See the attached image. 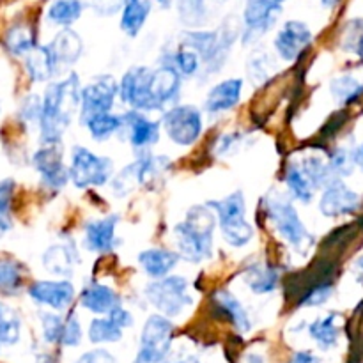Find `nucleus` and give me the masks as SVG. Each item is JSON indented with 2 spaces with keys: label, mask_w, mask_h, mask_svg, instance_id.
Returning a JSON list of instances; mask_svg holds the SVG:
<instances>
[{
  "label": "nucleus",
  "mask_w": 363,
  "mask_h": 363,
  "mask_svg": "<svg viewBox=\"0 0 363 363\" xmlns=\"http://www.w3.org/2000/svg\"><path fill=\"white\" fill-rule=\"evenodd\" d=\"M360 206V195L347 188L342 181L335 179L325 188L319 201V211L328 218L350 215Z\"/></svg>",
  "instance_id": "nucleus-19"
},
{
  "label": "nucleus",
  "mask_w": 363,
  "mask_h": 363,
  "mask_svg": "<svg viewBox=\"0 0 363 363\" xmlns=\"http://www.w3.org/2000/svg\"><path fill=\"white\" fill-rule=\"evenodd\" d=\"M357 266H358V268H360V269H362V272H363V257L360 259V261H358V262H357Z\"/></svg>",
  "instance_id": "nucleus-59"
},
{
  "label": "nucleus",
  "mask_w": 363,
  "mask_h": 363,
  "mask_svg": "<svg viewBox=\"0 0 363 363\" xmlns=\"http://www.w3.org/2000/svg\"><path fill=\"white\" fill-rule=\"evenodd\" d=\"M165 62L170 64V66L181 74V78L195 77V74L201 71L202 66L199 53L195 52L194 48H190V46L183 45V43H179V48H177L176 52L170 55V59L165 60Z\"/></svg>",
  "instance_id": "nucleus-33"
},
{
  "label": "nucleus",
  "mask_w": 363,
  "mask_h": 363,
  "mask_svg": "<svg viewBox=\"0 0 363 363\" xmlns=\"http://www.w3.org/2000/svg\"><path fill=\"white\" fill-rule=\"evenodd\" d=\"M333 294V286L330 284H321V286L314 287L311 293H307L303 296V300L300 301L301 307H319V305L326 303V301L332 298Z\"/></svg>",
  "instance_id": "nucleus-45"
},
{
  "label": "nucleus",
  "mask_w": 363,
  "mask_h": 363,
  "mask_svg": "<svg viewBox=\"0 0 363 363\" xmlns=\"http://www.w3.org/2000/svg\"><path fill=\"white\" fill-rule=\"evenodd\" d=\"M216 216L208 206H195L186 213L183 222L174 227L177 255L191 264L208 261L213 255V233Z\"/></svg>",
  "instance_id": "nucleus-2"
},
{
  "label": "nucleus",
  "mask_w": 363,
  "mask_h": 363,
  "mask_svg": "<svg viewBox=\"0 0 363 363\" xmlns=\"http://www.w3.org/2000/svg\"><path fill=\"white\" fill-rule=\"evenodd\" d=\"M119 216L108 215L103 218L91 220L84 227V245L89 252L94 254H110L121 243L116 229Z\"/></svg>",
  "instance_id": "nucleus-18"
},
{
  "label": "nucleus",
  "mask_w": 363,
  "mask_h": 363,
  "mask_svg": "<svg viewBox=\"0 0 363 363\" xmlns=\"http://www.w3.org/2000/svg\"><path fill=\"white\" fill-rule=\"evenodd\" d=\"M308 333L315 340L321 350H332L339 340V326H337V314H328L321 319H315L308 326Z\"/></svg>",
  "instance_id": "nucleus-31"
},
{
  "label": "nucleus",
  "mask_w": 363,
  "mask_h": 363,
  "mask_svg": "<svg viewBox=\"0 0 363 363\" xmlns=\"http://www.w3.org/2000/svg\"><path fill=\"white\" fill-rule=\"evenodd\" d=\"M286 186L289 190V194L293 195V199L308 204L314 199V186L311 184V181L307 179V176L301 170L300 163H293V165L287 167L286 170Z\"/></svg>",
  "instance_id": "nucleus-32"
},
{
  "label": "nucleus",
  "mask_w": 363,
  "mask_h": 363,
  "mask_svg": "<svg viewBox=\"0 0 363 363\" xmlns=\"http://www.w3.org/2000/svg\"><path fill=\"white\" fill-rule=\"evenodd\" d=\"M238 35H240V25L234 23L233 18H229L218 30L184 32L181 43L199 53L206 74H215L225 64Z\"/></svg>",
  "instance_id": "nucleus-4"
},
{
  "label": "nucleus",
  "mask_w": 363,
  "mask_h": 363,
  "mask_svg": "<svg viewBox=\"0 0 363 363\" xmlns=\"http://www.w3.org/2000/svg\"><path fill=\"white\" fill-rule=\"evenodd\" d=\"M123 339V330L108 318L99 315L89 325V340L92 344H113Z\"/></svg>",
  "instance_id": "nucleus-35"
},
{
  "label": "nucleus",
  "mask_w": 363,
  "mask_h": 363,
  "mask_svg": "<svg viewBox=\"0 0 363 363\" xmlns=\"http://www.w3.org/2000/svg\"><path fill=\"white\" fill-rule=\"evenodd\" d=\"M108 318L112 319V321L116 323L121 330L131 328V326H133V315H131V312L126 311L123 305H119V307L113 308V311L108 314Z\"/></svg>",
  "instance_id": "nucleus-51"
},
{
  "label": "nucleus",
  "mask_w": 363,
  "mask_h": 363,
  "mask_svg": "<svg viewBox=\"0 0 363 363\" xmlns=\"http://www.w3.org/2000/svg\"><path fill=\"white\" fill-rule=\"evenodd\" d=\"M119 2H123V4H124V0H119Z\"/></svg>",
  "instance_id": "nucleus-61"
},
{
  "label": "nucleus",
  "mask_w": 363,
  "mask_h": 363,
  "mask_svg": "<svg viewBox=\"0 0 363 363\" xmlns=\"http://www.w3.org/2000/svg\"><path fill=\"white\" fill-rule=\"evenodd\" d=\"M162 363H190V358H186V357H181V353L179 354H167V358L165 360H163ZM194 363V362H191Z\"/></svg>",
  "instance_id": "nucleus-53"
},
{
  "label": "nucleus",
  "mask_w": 363,
  "mask_h": 363,
  "mask_svg": "<svg viewBox=\"0 0 363 363\" xmlns=\"http://www.w3.org/2000/svg\"><path fill=\"white\" fill-rule=\"evenodd\" d=\"M241 135L240 133H229V135H222L216 142V155L223 156V155H230L234 152L236 145L241 144Z\"/></svg>",
  "instance_id": "nucleus-50"
},
{
  "label": "nucleus",
  "mask_w": 363,
  "mask_h": 363,
  "mask_svg": "<svg viewBox=\"0 0 363 363\" xmlns=\"http://www.w3.org/2000/svg\"><path fill=\"white\" fill-rule=\"evenodd\" d=\"M174 340V325L160 314L149 315L142 328L140 347L133 363H162L170 353Z\"/></svg>",
  "instance_id": "nucleus-8"
},
{
  "label": "nucleus",
  "mask_w": 363,
  "mask_h": 363,
  "mask_svg": "<svg viewBox=\"0 0 363 363\" xmlns=\"http://www.w3.org/2000/svg\"><path fill=\"white\" fill-rule=\"evenodd\" d=\"M213 300H215L216 308H218V311L222 312L227 319H229V323L238 330V332L240 333L250 332V328H252L250 315H248L247 308L241 305V301L238 300V298L234 296L230 291H227V289L216 291L215 296H213Z\"/></svg>",
  "instance_id": "nucleus-25"
},
{
  "label": "nucleus",
  "mask_w": 363,
  "mask_h": 363,
  "mask_svg": "<svg viewBox=\"0 0 363 363\" xmlns=\"http://www.w3.org/2000/svg\"><path fill=\"white\" fill-rule=\"evenodd\" d=\"M273 69H275V66H273L268 53L255 52L254 55L248 59L247 73H248V78H250V82H254L255 85H261L264 84L266 80H269Z\"/></svg>",
  "instance_id": "nucleus-41"
},
{
  "label": "nucleus",
  "mask_w": 363,
  "mask_h": 363,
  "mask_svg": "<svg viewBox=\"0 0 363 363\" xmlns=\"http://www.w3.org/2000/svg\"><path fill=\"white\" fill-rule=\"evenodd\" d=\"M346 48L363 57V21H354L346 39Z\"/></svg>",
  "instance_id": "nucleus-47"
},
{
  "label": "nucleus",
  "mask_w": 363,
  "mask_h": 363,
  "mask_svg": "<svg viewBox=\"0 0 363 363\" xmlns=\"http://www.w3.org/2000/svg\"><path fill=\"white\" fill-rule=\"evenodd\" d=\"M74 363H119V360L106 350H92L78 357Z\"/></svg>",
  "instance_id": "nucleus-48"
},
{
  "label": "nucleus",
  "mask_w": 363,
  "mask_h": 363,
  "mask_svg": "<svg viewBox=\"0 0 363 363\" xmlns=\"http://www.w3.org/2000/svg\"><path fill=\"white\" fill-rule=\"evenodd\" d=\"M25 272L23 266L9 257L0 259V294L14 296L23 289Z\"/></svg>",
  "instance_id": "nucleus-30"
},
{
  "label": "nucleus",
  "mask_w": 363,
  "mask_h": 363,
  "mask_svg": "<svg viewBox=\"0 0 363 363\" xmlns=\"http://www.w3.org/2000/svg\"><path fill=\"white\" fill-rule=\"evenodd\" d=\"M82 124L87 128L89 135L96 142H105L113 135L121 133V130H123V116H117V113L112 112L99 113V116L89 117Z\"/></svg>",
  "instance_id": "nucleus-29"
},
{
  "label": "nucleus",
  "mask_w": 363,
  "mask_h": 363,
  "mask_svg": "<svg viewBox=\"0 0 363 363\" xmlns=\"http://www.w3.org/2000/svg\"><path fill=\"white\" fill-rule=\"evenodd\" d=\"M35 46L38 45H35L34 32H32L30 27H27V25H16V27H13L6 34V48L9 50L13 55H28Z\"/></svg>",
  "instance_id": "nucleus-37"
},
{
  "label": "nucleus",
  "mask_w": 363,
  "mask_h": 363,
  "mask_svg": "<svg viewBox=\"0 0 363 363\" xmlns=\"http://www.w3.org/2000/svg\"><path fill=\"white\" fill-rule=\"evenodd\" d=\"M194 363H199V362H194Z\"/></svg>",
  "instance_id": "nucleus-62"
},
{
  "label": "nucleus",
  "mask_w": 363,
  "mask_h": 363,
  "mask_svg": "<svg viewBox=\"0 0 363 363\" xmlns=\"http://www.w3.org/2000/svg\"><path fill=\"white\" fill-rule=\"evenodd\" d=\"M20 117L23 121H27V123L39 124V117H41V98H38L34 94L25 98V101L21 103Z\"/></svg>",
  "instance_id": "nucleus-46"
},
{
  "label": "nucleus",
  "mask_w": 363,
  "mask_h": 363,
  "mask_svg": "<svg viewBox=\"0 0 363 363\" xmlns=\"http://www.w3.org/2000/svg\"><path fill=\"white\" fill-rule=\"evenodd\" d=\"M353 162L354 165H358L360 169H363V144L353 152Z\"/></svg>",
  "instance_id": "nucleus-55"
},
{
  "label": "nucleus",
  "mask_w": 363,
  "mask_h": 363,
  "mask_svg": "<svg viewBox=\"0 0 363 363\" xmlns=\"http://www.w3.org/2000/svg\"><path fill=\"white\" fill-rule=\"evenodd\" d=\"M32 165L50 190H60L69 181V169L64 163L60 144H43L32 156Z\"/></svg>",
  "instance_id": "nucleus-11"
},
{
  "label": "nucleus",
  "mask_w": 363,
  "mask_h": 363,
  "mask_svg": "<svg viewBox=\"0 0 363 363\" xmlns=\"http://www.w3.org/2000/svg\"><path fill=\"white\" fill-rule=\"evenodd\" d=\"M77 261V250H74V247L66 243L52 245V247L46 248L45 255H43V266H45L46 272L50 275L64 277V280L73 275L74 262Z\"/></svg>",
  "instance_id": "nucleus-24"
},
{
  "label": "nucleus",
  "mask_w": 363,
  "mask_h": 363,
  "mask_svg": "<svg viewBox=\"0 0 363 363\" xmlns=\"http://www.w3.org/2000/svg\"><path fill=\"white\" fill-rule=\"evenodd\" d=\"M21 323L9 305L0 301V347L14 346L20 340Z\"/></svg>",
  "instance_id": "nucleus-38"
},
{
  "label": "nucleus",
  "mask_w": 363,
  "mask_h": 363,
  "mask_svg": "<svg viewBox=\"0 0 363 363\" xmlns=\"http://www.w3.org/2000/svg\"><path fill=\"white\" fill-rule=\"evenodd\" d=\"M311 43V28L303 21L291 20L287 23H284V27L279 30L273 45H275V50L280 59L286 60V62H294L308 48Z\"/></svg>",
  "instance_id": "nucleus-17"
},
{
  "label": "nucleus",
  "mask_w": 363,
  "mask_h": 363,
  "mask_svg": "<svg viewBox=\"0 0 363 363\" xmlns=\"http://www.w3.org/2000/svg\"><path fill=\"white\" fill-rule=\"evenodd\" d=\"M11 229V220L9 216H0V238Z\"/></svg>",
  "instance_id": "nucleus-54"
},
{
  "label": "nucleus",
  "mask_w": 363,
  "mask_h": 363,
  "mask_svg": "<svg viewBox=\"0 0 363 363\" xmlns=\"http://www.w3.org/2000/svg\"><path fill=\"white\" fill-rule=\"evenodd\" d=\"M69 181L80 190L85 188H101L112 179L113 162L108 156H99L91 149L74 145L71 149Z\"/></svg>",
  "instance_id": "nucleus-7"
},
{
  "label": "nucleus",
  "mask_w": 363,
  "mask_h": 363,
  "mask_svg": "<svg viewBox=\"0 0 363 363\" xmlns=\"http://www.w3.org/2000/svg\"><path fill=\"white\" fill-rule=\"evenodd\" d=\"M209 209L215 213L222 238L234 248H243L254 238V227L247 220V202L243 191L238 190L220 201H209Z\"/></svg>",
  "instance_id": "nucleus-5"
},
{
  "label": "nucleus",
  "mask_w": 363,
  "mask_h": 363,
  "mask_svg": "<svg viewBox=\"0 0 363 363\" xmlns=\"http://www.w3.org/2000/svg\"><path fill=\"white\" fill-rule=\"evenodd\" d=\"M14 194V181L6 179L0 183V216H9L11 201Z\"/></svg>",
  "instance_id": "nucleus-49"
},
{
  "label": "nucleus",
  "mask_w": 363,
  "mask_h": 363,
  "mask_svg": "<svg viewBox=\"0 0 363 363\" xmlns=\"http://www.w3.org/2000/svg\"><path fill=\"white\" fill-rule=\"evenodd\" d=\"M82 325L78 321L77 314L74 312H69L64 321V332H62V339H60V344L66 347H77L78 344L82 342Z\"/></svg>",
  "instance_id": "nucleus-44"
},
{
  "label": "nucleus",
  "mask_w": 363,
  "mask_h": 363,
  "mask_svg": "<svg viewBox=\"0 0 363 363\" xmlns=\"http://www.w3.org/2000/svg\"><path fill=\"white\" fill-rule=\"evenodd\" d=\"M119 96V84L112 74H99L84 85L80 91V124L89 117L112 112L116 98Z\"/></svg>",
  "instance_id": "nucleus-10"
},
{
  "label": "nucleus",
  "mask_w": 363,
  "mask_h": 363,
  "mask_svg": "<svg viewBox=\"0 0 363 363\" xmlns=\"http://www.w3.org/2000/svg\"><path fill=\"white\" fill-rule=\"evenodd\" d=\"M158 4L162 7H170V4H172V0H158Z\"/></svg>",
  "instance_id": "nucleus-58"
},
{
  "label": "nucleus",
  "mask_w": 363,
  "mask_h": 363,
  "mask_svg": "<svg viewBox=\"0 0 363 363\" xmlns=\"http://www.w3.org/2000/svg\"><path fill=\"white\" fill-rule=\"evenodd\" d=\"M330 91H332V96L335 98V101L342 103V105H347V103L354 101L357 98H360L363 94V84L358 82L354 77H339L332 82L330 85Z\"/></svg>",
  "instance_id": "nucleus-40"
},
{
  "label": "nucleus",
  "mask_w": 363,
  "mask_h": 363,
  "mask_svg": "<svg viewBox=\"0 0 363 363\" xmlns=\"http://www.w3.org/2000/svg\"><path fill=\"white\" fill-rule=\"evenodd\" d=\"M328 167L332 170L333 177H346L350 174H353L354 169V162H353V155L347 152L346 149H337L328 160Z\"/></svg>",
  "instance_id": "nucleus-43"
},
{
  "label": "nucleus",
  "mask_w": 363,
  "mask_h": 363,
  "mask_svg": "<svg viewBox=\"0 0 363 363\" xmlns=\"http://www.w3.org/2000/svg\"><path fill=\"white\" fill-rule=\"evenodd\" d=\"M28 296L34 303L64 312L71 307L77 291L69 280H38L28 287Z\"/></svg>",
  "instance_id": "nucleus-15"
},
{
  "label": "nucleus",
  "mask_w": 363,
  "mask_h": 363,
  "mask_svg": "<svg viewBox=\"0 0 363 363\" xmlns=\"http://www.w3.org/2000/svg\"><path fill=\"white\" fill-rule=\"evenodd\" d=\"M275 2H279L280 6H282V2H286V0H275Z\"/></svg>",
  "instance_id": "nucleus-60"
},
{
  "label": "nucleus",
  "mask_w": 363,
  "mask_h": 363,
  "mask_svg": "<svg viewBox=\"0 0 363 363\" xmlns=\"http://www.w3.org/2000/svg\"><path fill=\"white\" fill-rule=\"evenodd\" d=\"M149 303L163 318H177L188 307L194 305V298L188 293V280L179 275H169L165 279L152 280L144 289Z\"/></svg>",
  "instance_id": "nucleus-6"
},
{
  "label": "nucleus",
  "mask_w": 363,
  "mask_h": 363,
  "mask_svg": "<svg viewBox=\"0 0 363 363\" xmlns=\"http://www.w3.org/2000/svg\"><path fill=\"white\" fill-rule=\"evenodd\" d=\"M25 69L32 82H50L60 71L59 64L53 59L48 46H35L28 55H25Z\"/></svg>",
  "instance_id": "nucleus-26"
},
{
  "label": "nucleus",
  "mask_w": 363,
  "mask_h": 363,
  "mask_svg": "<svg viewBox=\"0 0 363 363\" xmlns=\"http://www.w3.org/2000/svg\"><path fill=\"white\" fill-rule=\"evenodd\" d=\"M46 46H48V50L52 52L53 59L59 64V67L73 66V64L82 57V52H84L82 38L69 27L60 30L59 34L52 39V43H48Z\"/></svg>",
  "instance_id": "nucleus-23"
},
{
  "label": "nucleus",
  "mask_w": 363,
  "mask_h": 363,
  "mask_svg": "<svg viewBox=\"0 0 363 363\" xmlns=\"http://www.w3.org/2000/svg\"><path fill=\"white\" fill-rule=\"evenodd\" d=\"M82 84L77 73H69L62 80L52 82L41 98L39 137L43 144H60L62 135L80 108Z\"/></svg>",
  "instance_id": "nucleus-1"
},
{
  "label": "nucleus",
  "mask_w": 363,
  "mask_h": 363,
  "mask_svg": "<svg viewBox=\"0 0 363 363\" xmlns=\"http://www.w3.org/2000/svg\"><path fill=\"white\" fill-rule=\"evenodd\" d=\"M151 9L152 0H124L123 14H121V30L130 38L138 35Z\"/></svg>",
  "instance_id": "nucleus-28"
},
{
  "label": "nucleus",
  "mask_w": 363,
  "mask_h": 363,
  "mask_svg": "<svg viewBox=\"0 0 363 363\" xmlns=\"http://www.w3.org/2000/svg\"><path fill=\"white\" fill-rule=\"evenodd\" d=\"M126 131L128 142L137 152H145L160 140V123L149 119L145 113L128 110L123 113V130Z\"/></svg>",
  "instance_id": "nucleus-16"
},
{
  "label": "nucleus",
  "mask_w": 363,
  "mask_h": 363,
  "mask_svg": "<svg viewBox=\"0 0 363 363\" xmlns=\"http://www.w3.org/2000/svg\"><path fill=\"white\" fill-rule=\"evenodd\" d=\"M80 305L85 311L96 315H108L121 305V298L110 286L99 282H91L84 287L80 294Z\"/></svg>",
  "instance_id": "nucleus-21"
},
{
  "label": "nucleus",
  "mask_w": 363,
  "mask_h": 363,
  "mask_svg": "<svg viewBox=\"0 0 363 363\" xmlns=\"http://www.w3.org/2000/svg\"><path fill=\"white\" fill-rule=\"evenodd\" d=\"M149 74L151 67L133 66L123 74L119 82V98L135 112H155L149 94Z\"/></svg>",
  "instance_id": "nucleus-12"
},
{
  "label": "nucleus",
  "mask_w": 363,
  "mask_h": 363,
  "mask_svg": "<svg viewBox=\"0 0 363 363\" xmlns=\"http://www.w3.org/2000/svg\"><path fill=\"white\" fill-rule=\"evenodd\" d=\"M177 13L183 25L197 28L206 23L208 6H206V0H177Z\"/></svg>",
  "instance_id": "nucleus-39"
},
{
  "label": "nucleus",
  "mask_w": 363,
  "mask_h": 363,
  "mask_svg": "<svg viewBox=\"0 0 363 363\" xmlns=\"http://www.w3.org/2000/svg\"><path fill=\"white\" fill-rule=\"evenodd\" d=\"M162 128L172 144L190 147L201 138L204 130L202 112L194 105H176L163 113Z\"/></svg>",
  "instance_id": "nucleus-9"
},
{
  "label": "nucleus",
  "mask_w": 363,
  "mask_h": 363,
  "mask_svg": "<svg viewBox=\"0 0 363 363\" xmlns=\"http://www.w3.org/2000/svg\"><path fill=\"white\" fill-rule=\"evenodd\" d=\"M301 170L307 176V179L311 181V184L314 186V190H319V188H326L332 181H335L332 170H330L328 162H325L319 156H308L303 162L300 163Z\"/></svg>",
  "instance_id": "nucleus-36"
},
{
  "label": "nucleus",
  "mask_w": 363,
  "mask_h": 363,
  "mask_svg": "<svg viewBox=\"0 0 363 363\" xmlns=\"http://www.w3.org/2000/svg\"><path fill=\"white\" fill-rule=\"evenodd\" d=\"M82 11H84L82 0H53L48 9V20L67 28L80 18Z\"/></svg>",
  "instance_id": "nucleus-34"
},
{
  "label": "nucleus",
  "mask_w": 363,
  "mask_h": 363,
  "mask_svg": "<svg viewBox=\"0 0 363 363\" xmlns=\"http://www.w3.org/2000/svg\"><path fill=\"white\" fill-rule=\"evenodd\" d=\"M264 213L269 223L280 238L300 255H307L314 247V236L308 233L305 223L301 222L296 208L286 194L272 190L262 199Z\"/></svg>",
  "instance_id": "nucleus-3"
},
{
  "label": "nucleus",
  "mask_w": 363,
  "mask_h": 363,
  "mask_svg": "<svg viewBox=\"0 0 363 363\" xmlns=\"http://www.w3.org/2000/svg\"><path fill=\"white\" fill-rule=\"evenodd\" d=\"M319 358L312 351H298L289 363H318Z\"/></svg>",
  "instance_id": "nucleus-52"
},
{
  "label": "nucleus",
  "mask_w": 363,
  "mask_h": 363,
  "mask_svg": "<svg viewBox=\"0 0 363 363\" xmlns=\"http://www.w3.org/2000/svg\"><path fill=\"white\" fill-rule=\"evenodd\" d=\"M183 78L170 64L162 62L149 74V94L152 110H165L179 99Z\"/></svg>",
  "instance_id": "nucleus-14"
},
{
  "label": "nucleus",
  "mask_w": 363,
  "mask_h": 363,
  "mask_svg": "<svg viewBox=\"0 0 363 363\" xmlns=\"http://www.w3.org/2000/svg\"><path fill=\"white\" fill-rule=\"evenodd\" d=\"M337 2H339V0H321L323 6L328 7V9H332V7H335Z\"/></svg>",
  "instance_id": "nucleus-57"
},
{
  "label": "nucleus",
  "mask_w": 363,
  "mask_h": 363,
  "mask_svg": "<svg viewBox=\"0 0 363 363\" xmlns=\"http://www.w3.org/2000/svg\"><path fill=\"white\" fill-rule=\"evenodd\" d=\"M137 261L145 275L160 280L172 273V269L179 262V255H177V252L167 250V248H149V250H142L138 254Z\"/></svg>",
  "instance_id": "nucleus-22"
},
{
  "label": "nucleus",
  "mask_w": 363,
  "mask_h": 363,
  "mask_svg": "<svg viewBox=\"0 0 363 363\" xmlns=\"http://www.w3.org/2000/svg\"><path fill=\"white\" fill-rule=\"evenodd\" d=\"M243 280L254 294H269L279 287L280 273L275 266L257 262L245 269Z\"/></svg>",
  "instance_id": "nucleus-27"
},
{
  "label": "nucleus",
  "mask_w": 363,
  "mask_h": 363,
  "mask_svg": "<svg viewBox=\"0 0 363 363\" xmlns=\"http://www.w3.org/2000/svg\"><path fill=\"white\" fill-rule=\"evenodd\" d=\"M39 319H41L43 337H45L46 342L60 344L66 318H62L59 312H41V314H39Z\"/></svg>",
  "instance_id": "nucleus-42"
},
{
  "label": "nucleus",
  "mask_w": 363,
  "mask_h": 363,
  "mask_svg": "<svg viewBox=\"0 0 363 363\" xmlns=\"http://www.w3.org/2000/svg\"><path fill=\"white\" fill-rule=\"evenodd\" d=\"M282 6L275 0H247L243 13V45H252L275 25Z\"/></svg>",
  "instance_id": "nucleus-13"
},
{
  "label": "nucleus",
  "mask_w": 363,
  "mask_h": 363,
  "mask_svg": "<svg viewBox=\"0 0 363 363\" xmlns=\"http://www.w3.org/2000/svg\"><path fill=\"white\" fill-rule=\"evenodd\" d=\"M241 94H243V80L241 78H227L208 92L204 110L209 116L229 112L241 101Z\"/></svg>",
  "instance_id": "nucleus-20"
},
{
  "label": "nucleus",
  "mask_w": 363,
  "mask_h": 363,
  "mask_svg": "<svg viewBox=\"0 0 363 363\" xmlns=\"http://www.w3.org/2000/svg\"><path fill=\"white\" fill-rule=\"evenodd\" d=\"M245 363H266V362H264V357H262V354L248 353V354H247V360H245Z\"/></svg>",
  "instance_id": "nucleus-56"
}]
</instances>
